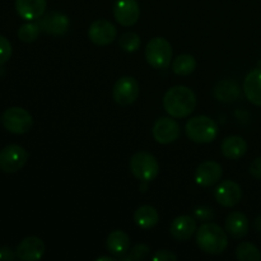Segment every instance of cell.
<instances>
[{
    "label": "cell",
    "mask_w": 261,
    "mask_h": 261,
    "mask_svg": "<svg viewBox=\"0 0 261 261\" xmlns=\"http://www.w3.org/2000/svg\"><path fill=\"white\" fill-rule=\"evenodd\" d=\"M180 125L175 119H172V116L158 119L152 129V134L155 142L163 145L176 142L180 137Z\"/></svg>",
    "instance_id": "9c48e42d"
},
{
    "label": "cell",
    "mask_w": 261,
    "mask_h": 261,
    "mask_svg": "<svg viewBox=\"0 0 261 261\" xmlns=\"http://www.w3.org/2000/svg\"><path fill=\"white\" fill-rule=\"evenodd\" d=\"M237 260L240 261H260L261 252L260 250L251 242H241L234 250Z\"/></svg>",
    "instance_id": "d4e9b609"
},
{
    "label": "cell",
    "mask_w": 261,
    "mask_h": 261,
    "mask_svg": "<svg viewBox=\"0 0 261 261\" xmlns=\"http://www.w3.org/2000/svg\"><path fill=\"white\" fill-rule=\"evenodd\" d=\"M160 221V214L157 209L152 205H142L135 211L134 222L142 229H152L157 226Z\"/></svg>",
    "instance_id": "603a6c76"
},
{
    "label": "cell",
    "mask_w": 261,
    "mask_h": 261,
    "mask_svg": "<svg viewBox=\"0 0 261 261\" xmlns=\"http://www.w3.org/2000/svg\"><path fill=\"white\" fill-rule=\"evenodd\" d=\"M103 260H106V261H115L111 256H101V257H98V259H96V261H103Z\"/></svg>",
    "instance_id": "e575fe53"
},
{
    "label": "cell",
    "mask_w": 261,
    "mask_h": 261,
    "mask_svg": "<svg viewBox=\"0 0 261 261\" xmlns=\"http://www.w3.org/2000/svg\"><path fill=\"white\" fill-rule=\"evenodd\" d=\"M17 257V254L13 251L10 247L8 246H3L0 247V260H4V261H12Z\"/></svg>",
    "instance_id": "d6a6232c"
},
{
    "label": "cell",
    "mask_w": 261,
    "mask_h": 261,
    "mask_svg": "<svg viewBox=\"0 0 261 261\" xmlns=\"http://www.w3.org/2000/svg\"><path fill=\"white\" fill-rule=\"evenodd\" d=\"M40 32L41 28L38 23H25V24L20 25V28L18 30V37L23 42L31 43L37 40Z\"/></svg>",
    "instance_id": "4316f807"
},
{
    "label": "cell",
    "mask_w": 261,
    "mask_h": 261,
    "mask_svg": "<svg viewBox=\"0 0 261 261\" xmlns=\"http://www.w3.org/2000/svg\"><path fill=\"white\" fill-rule=\"evenodd\" d=\"M214 217V213L212 212V209L203 206V208H198L195 211V218L201 219V221H209Z\"/></svg>",
    "instance_id": "1f68e13d"
},
{
    "label": "cell",
    "mask_w": 261,
    "mask_h": 261,
    "mask_svg": "<svg viewBox=\"0 0 261 261\" xmlns=\"http://www.w3.org/2000/svg\"><path fill=\"white\" fill-rule=\"evenodd\" d=\"M41 31L51 36H63L68 32L69 25H70V19L68 15L61 12H48L43 14L38 19Z\"/></svg>",
    "instance_id": "30bf717a"
},
{
    "label": "cell",
    "mask_w": 261,
    "mask_h": 261,
    "mask_svg": "<svg viewBox=\"0 0 261 261\" xmlns=\"http://www.w3.org/2000/svg\"><path fill=\"white\" fill-rule=\"evenodd\" d=\"M213 94L219 102L229 103V102L236 101L240 97V87L236 82L231 79H224L216 84Z\"/></svg>",
    "instance_id": "7402d4cb"
},
{
    "label": "cell",
    "mask_w": 261,
    "mask_h": 261,
    "mask_svg": "<svg viewBox=\"0 0 261 261\" xmlns=\"http://www.w3.org/2000/svg\"><path fill=\"white\" fill-rule=\"evenodd\" d=\"M221 226L216 223H204L196 229V244L199 249L209 255H219L228 246V236Z\"/></svg>",
    "instance_id": "7a4b0ae2"
},
{
    "label": "cell",
    "mask_w": 261,
    "mask_h": 261,
    "mask_svg": "<svg viewBox=\"0 0 261 261\" xmlns=\"http://www.w3.org/2000/svg\"><path fill=\"white\" fill-rule=\"evenodd\" d=\"M140 43L142 40L135 32H125L119 37V46L126 53H135L140 47Z\"/></svg>",
    "instance_id": "484cf974"
},
{
    "label": "cell",
    "mask_w": 261,
    "mask_h": 261,
    "mask_svg": "<svg viewBox=\"0 0 261 261\" xmlns=\"http://www.w3.org/2000/svg\"><path fill=\"white\" fill-rule=\"evenodd\" d=\"M173 50L170 41L163 37H154L147 43L145 59L154 69H166L172 61Z\"/></svg>",
    "instance_id": "5b68a950"
},
{
    "label": "cell",
    "mask_w": 261,
    "mask_h": 261,
    "mask_svg": "<svg viewBox=\"0 0 261 261\" xmlns=\"http://www.w3.org/2000/svg\"><path fill=\"white\" fill-rule=\"evenodd\" d=\"M196 68V60L193 55L182 54L172 61V71L177 75H190Z\"/></svg>",
    "instance_id": "cb8c5ba5"
},
{
    "label": "cell",
    "mask_w": 261,
    "mask_h": 261,
    "mask_svg": "<svg viewBox=\"0 0 261 261\" xmlns=\"http://www.w3.org/2000/svg\"><path fill=\"white\" fill-rule=\"evenodd\" d=\"M46 246L40 237L30 236L23 239L17 246L15 254L22 261H37L45 255Z\"/></svg>",
    "instance_id": "9a60e30c"
},
{
    "label": "cell",
    "mask_w": 261,
    "mask_h": 261,
    "mask_svg": "<svg viewBox=\"0 0 261 261\" xmlns=\"http://www.w3.org/2000/svg\"><path fill=\"white\" fill-rule=\"evenodd\" d=\"M153 261H177V255L170 250H160L152 256Z\"/></svg>",
    "instance_id": "f546056e"
},
{
    "label": "cell",
    "mask_w": 261,
    "mask_h": 261,
    "mask_svg": "<svg viewBox=\"0 0 261 261\" xmlns=\"http://www.w3.org/2000/svg\"><path fill=\"white\" fill-rule=\"evenodd\" d=\"M12 43L7 37L0 35V65H4L12 58Z\"/></svg>",
    "instance_id": "f1b7e54d"
},
{
    "label": "cell",
    "mask_w": 261,
    "mask_h": 261,
    "mask_svg": "<svg viewBox=\"0 0 261 261\" xmlns=\"http://www.w3.org/2000/svg\"><path fill=\"white\" fill-rule=\"evenodd\" d=\"M249 172H250V175L255 178V180L261 181V157L252 161L251 165H250Z\"/></svg>",
    "instance_id": "4dcf8cb0"
},
{
    "label": "cell",
    "mask_w": 261,
    "mask_h": 261,
    "mask_svg": "<svg viewBox=\"0 0 261 261\" xmlns=\"http://www.w3.org/2000/svg\"><path fill=\"white\" fill-rule=\"evenodd\" d=\"M28 161V152L18 144H9L0 150V170L15 173L22 170Z\"/></svg>",
    "instance_id": "52a82bcc"
},
{
    "label": "cell",
    "mask_w": 261,
    "mask_h": 261,
    "mask_svg": "<svg viewBox=\"0 0 261 261\" xmlns=\"http://www.w3.org/2000/svg\"><path fill=\"white\" fill-rule=\"evenodd\" d=\"M185 133L188 138L199 144L212 143L218 135V125L208 116H195L189 119L185 125Z\"/></svg>",
    "instance_id": "3957f363"
},
{
    "label": "cell",
    "mask_w": 261,
    "mask_h": 261,
    "mask_svg": "<svg viewBox=\"0 0 261 261\" xmlns=\"http://www.w3.org/2000/svg\"><path fill=\"white\" fill-rule=\"evenodd\" d=\"M244 93L249 102L261 107V69H254L244 82Z\"/></svg>",
    "instance_id": "d6986e66"
},
{
    "label": "cell",
    "mask_w": 261,
    "mask_h": 261,
    "mask_svg": "<svg viewBox=\"0 0 261 261\" xmlns=\"http://www.w3.org/2000/svg\"><path fill=\"white\" fill-rule=\"evenodd\" d=\"M249 219L242 212H232L226 219V232L236 240H241L249 233Z\"/></svg>",
    "instance_id": "ac0fdd59"
},
{
    "label": "cell",
    "mask_w": 261,
    "mask_h": 261,
    "mask_svg": "<svg viewBox=\"0 0 261 261\" xmlns=\"http://www.w3.org/2000/svg\"><path fill=\"white\" fill-rule=\"evenodd\" d=\"M88 37L97 46H107L117 37V30L110 20L97 19L89 25Z\"/></svg>",
    "instance_id": "8fae6325"
},
{
    "label": "cell",
    "mask_w": 261,
    "mask_h": 261,
    "mask_svg": "<svg viewBox=\"0 0 261 261\" xmlns=\"http://www.w3.org/2000/svg\"><path fill=\"white\" fill-rule=\"evenodd\" d=\"M171 236L177 241H188L196 232V221L190 216H180L171 224Z\"/></svg>",
    "instance_id": "2e32d148"
},
{
    "label": "cell",
    "mask_w": 261,
    "mask_h": 261,
    "mask_svg": "<svg viewBox=\"0 0 261 261\" xmlns=\"http://www.w3.org/2000/svg\"><path fill=\"white\" fill-rule=\"evenodd\" d=\"M223 176V168L218 162L205 161L195 171V182L201 188H212L219 182Z\"/></svg>",
    "instance_id": "5bb4252c"
},
{
    "label": "cell",
    "mask_w": 261,
    "mask_h": 261,
    "mask_svg": "<svg viewBox=\"0 0 261 261\" xmlns=\"http://www.w3.org/2000/svg\"><path fill=\"white\" fill-rule=\"evenodd\" d=\"M46 5V0H15L17 13L25 20L40 19L45 14Z\"/></svg>",
    "instance_id": "e0dca14e"
},
{
    "label": "cell",
    "mask_w": 261,
    "mask_h": 261,
    "mask_svg": "<svg viewBox=\"0 0 261 261\" xmlns=\"http://www.w3.org/2000/svg\"><path fill=\"white\" fill-rule=\"evenodd\" d=\"M255 228L259 233H261V217H257L256 221H255Z\"/></svg>",
    "instance_id": "836d02e7"
},
{
    "label": "cell",
    "mask_w": 261,
    "mask_h": 261,
    "mask_svg": "<svg viewBox=\"0 0 261 261\" xmlns=\"http://www.w3.org/2000/svg\"><path fill=\"white\" fill-rule=\"evenodd\" d=\"M106 247L110 254L119 257L124 256L130 249L129 234L125 233L124 231H120V229L111 232L106 240Z\"/></svg>",
    "instance_id": "44dd1931"
},
{
    "label": "cell",
    "mask_w": 261,
    "mask_h": 261,
    "mask_svg": "<svg viewBox=\"0 0 261 261\" xmlns=\"http://www.w3.org/2000/svg\"><path fill=\"white\" fill-rule=\"evenodd\" d=\"M114 17L122 27H132L139 20L140 7L137 0H116Z\"/></svg>",
    "instance_id": "7c38bea8"
},
{
    "label": "cell",
    "mask_w": 261,
    "mask_h": 261,
    "mask_svg": "<svg viewBox=\"0 0 261 261\" xmlns=\"http://www.w3.org/2000/svg\"><path fill=\"white\" fill-rule=\"evenodd\" d=\"M247 152L246 140L239 135L227 137L222 143V154L232 161H237L244 157Z\"/></svg>",
    "instance_id": "ffe728a7"
},
{
    "label": "cell",
    "mask_w": 261,
    "mask_h": 261,
    "mask_svg": "<svg viewBox=\"0 0 261 261\" xmlns=\"http://www.w3.org/2000/svg\"><path fill=\"white\" fill-rule=\"evenodd\" d=\"M130 171L134 177L142 182H150V181L155 180L160 173V165L152 153L140 150L132 155Z\"/></svg>",
    "instance_id": "277c9868"
},
{
    "label": "cell",
    "mask_w": 261,
    "mask_h": 261,
    "mask_svg": "<svg viewBox=\"0 0 261 261\" xmlns=\"http://www.w3.org/2000/svg\"><path fill=\"white\" fill-rule=\"evenodd\" d=\"M214 198L219 205L224 208H232L237 205L242 199V189L237 182L226 180L218 185L214 190Z\"/></svg>",
    "instance_id": "4fadbf2b"
},
{
    "label": "cell",
    "mask_w": 261,
    "mask_h": 261,
    "mask_svg": "<svg viewBox=\"0 0 261 261\" xmlns=\"http://www.w3.org/2000/svg\"><path fill=\"white\" fill-rule=\"evenodd\" d=\"M3 126L12 134L22 135L32 129L33 119L27 110L22 107H9L0 117Z\"/></svg>",
    "instance_id": "8992f818"
},
{
    "label": "cell",
    "mask_w": 261,
    "mask_h": 261,
    "mask_svg": "<svg viewBox=\"0 0 261 261\" xmlns=\"http://www.w3.org/2000/svg\"><path fill=\"white\" fill-rule=\"evenodd\" d=\"M149 246L145 244H137L129 249V251L121 256V260H126V261H139V260H144L145 257L149 255Z\"/></svg>",
    "instance_id": "83f0119b"
},
{
    "label": "cell",
    "mask_w": 261,
    "mask_h": 261,
    "mask_svg": "<svg viewBox=\"0 0 261 261\" xmlns=\"http://www.w3.org/2000/svg\"><path fill=\"white\" fill-rule=\"evenodd\" d=\"M139 83L133 76H122L117 79L112 88L114 101L120 106H130L139 97Z\"/></svg>",
    "instance_id": "ba28073f"
},
{
    "label": "cell",
    "mask_w": 261,
    "mask_h": 261,
    "mask_svg": "<svg viewBox=\"0 0 261 261\" xmlns=\"http://www.w3.org/2000/svg\"><path fill=\"white\" fill-rule=\"evenodd\" d=\"M196 107V96L186 86H176L168 89L163 97V109L175 119H184L193 114Z\"/></svg>",
    "instance_id": "6da1fadb"
}]
</instances>
